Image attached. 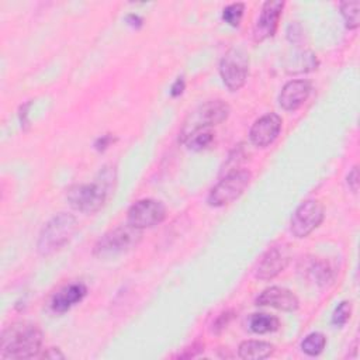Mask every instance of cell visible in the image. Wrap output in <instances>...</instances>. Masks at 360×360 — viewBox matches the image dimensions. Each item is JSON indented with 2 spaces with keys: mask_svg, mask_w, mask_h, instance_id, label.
<instances>
[{
  "mask_svg": "<svg viewBox=\"0 0 360 360\" xmlns=\"http://www.w3.org/2000/svg\"><path fill=\"white\" fill-rule=\"evenodd\" d=\"M326 346V338L321 332H312L301 342V349L308 356H318Z\"/></svg>",
  "mask_w": 360,
  "mask_h": 360,
  "instance_id": "ffe728a7",
  "label": "cell"
},
{
  "mask_svg": "<svg viewBox=\"0 0 360 360\" xmlns=\"http://www.w3.org/2000/svg\"><path fill=\"white\" fill-rule=\"evenodd\" d=\"M350 312H352V305L349 301H342L336 309L333 311V315H332V323L335 326H343L349 318H350Z\"/></svg>",
  "mask_w": 360,
  "mask_h": 360,
  "instance_id": "603a6c76",
  "label": "cell"
},
{
  "mask_svg": "<svg viewBox=\"0 0 360 360\" xmlns=\"http://www.w3.org/2000/svg\"><path fill=\"white\" fill-rule=\"evenodd\" d=\"M298 298L297 295L284 288V287H269L263 290L257 298H256V305L260 307H273L276 309L281 311H295L298 308Z\"/></svg>",
  "mask_w": 360,
  "mask_h": 360,
  "instance_id": "4fadbf2b",
  "label": "cell"
},
{
  "mask_svg": "<svg viewBox=\"0 0 360 360\" xmlns=\"http://www.w3.org/2000/svg\"><path fill=\"white\" fill-rule=\"evenodd\" d=\"M281 118L276 112H269L257 118L250 131H249V139L250 142L257 148H266L270 143L276 141L281 131Z\"/></svg>",
  "mask_w": 360,
  "mask_h": 360,
  "instance_id": "8fae6325",
  "label": "cell"
},
{
  "mask_svg": "<svg viewBox=\"0 0 360 360\" xmlns=\"http://www.w3.org/2000/svg\"><path fill=\"white\" fill-rule=\"evenodd\" d=\"M346 181H347L349 188L353 193H357V190H359V167L357 166L352 167V170L349 172V174L346 177Z\"/></svg>",
  "mask_w": 360,
  "mask_h": 360,
  "instance_id": "d4e9b609",
  "label": "cell"
},
{
  "mask_svg": "<svg viewBox=\"0 0 360 360\" xmlns=\"http://www.w3.org/2000/svg\"><path fill=\"white\" fill-rule=\"evenodd\" d=\"M111 141H112V138L107 134V135L100 136V138L96 141L94 146H96V149H97V150H104V149L111 143Z\"/></svg>",
  "mask_w": 360,
  "mask_h": 360,
  "instance_id": "4316f807",
  "label": "cell"
},
{
  "mask_svg": "<svg viewBox=\"0 0 360 360\" xmlns=\"http://www.w3.org/2000/svg\"><path fill=\"white\" fill-rule=\"evenodd\" d=\"M359 8L360 3L357 0L353 1H342L340 3V13L345 20V24L349 30H356L359 27Z\"/></svg>",
  "mask_w": 360,
  "mask_h": 360,
  "instance_id": "44dd1931",
  "label": "cell"
},
{
  "mask_svg": "<svg viewBox=\"0 0 360 360\" xmlns=\"http://www.w3.org/2000/svg\"><path fill=\"white\" fill-rule=\"evenodd\" d=\"M249 73V55L240 46H233L226 51L219 62V75L224 84L232 90H239Z\"/></svg>",
  "mask_w": 360,
  "mask_h": 360,
  "instance_id": "52a82bcc",
  "label": "cell"
},
{
  "mask_svg": "<svg viewBox=\"0 0 360 360\" xmlns=\"http://www.w3.org/2000/svg\"><path fill=\"white\" fill-rule=\"evenodd\" d=\"M229 115V105L222 100H210L198 105L190 115L186 118L183 128L180 131V141L194 129L198 128H212Z\"/></svg>",
  "mask_w": 360,
  "mask_h": 360,
  "instance_id": "8992f818",
  "label": "cell"
},
{
  "mask_svg": "<svg viewBox=\"0 0 360 360\" xmlns=\"http://www.w3.org/2000/svg\"><path fill=\"white\" fill-rule=\"evenodd\" d=\"M202 346L204 345H201V343H194L191 347H188V349H197V352L200 353L201 350H202ZM197 353H194L193 350L191 352H187V353H183V354H179V357H194Z\"/></svg>",
  "mask_w": 360,
  "mask_h": 360,
  "instance_id": "f1b7e54d",
  "label": "cell"
},
{
  "mask_svg": "<svg viewBox=\"0 0 360 360\" xmlns=\"http://www.w3.org/2000/svg\"><path fill=\"white\" fill-rule=\"evenodd\" d=\"M309 93L311 83L308 80H290L280 91L278 104L285 111H295L305 103Z\"/></svg>",
  "mask_w": 360,
  "mask_h": 360,
  "instance_id": "5bb4252c",
  "label": "cell"
},
{
  "mask_svg": "<svg viewBox=\"0 0 360 360\" xmlns=\"http://www.w3.org/2000/svg\"><path fill=\"white\" fill-rule=\"evenodd\" d=\"M323 207L316 200L304 201L294 211L290 221V231L295 238L308 236L323 221Z\"/></svg>",
  "mask_w": 360,
  "mask_h": 360,
  "instance_id": "ba28073f",
  "label": "cell"
},
{
  "mask_svg": "<svg viewBox=\"0 0 360 360\" xmlns=\"http://www.w3.org/2000/svg\"><path fill=\"white\" fill-rule=\"evenodd\" d=\"M44 357H46V359H63L65 354L60 353L59 349L51 347V349H48V350L44 353Z\"/></svg>",
  "mask_w": 360,
  "mask_h": 360,
  "instance_id": "83f0119b",
  "label": "cell"
},
{
  "mask_svg": "<svg viewBox=\"0 0 360 360\" xmlns=\"http://www.w3.org/2000/svg\"><path fill=\"white\" fill-rule=\"evenodd\" d=\"M252 174L246 169H235L228 172L210 191L208 204L212 207H222L235 201L249 186Z\"/></svg>",
  "mask_w": 360,
  "mask_h": 360,
  "instance_id": "5b68a950",
  "label": "cell"
},
{
  "mask_svg": "<svg viewBox=\"0 0 360 360\" xmlns=\"http://www.w3.org/2000/svg\"><path fill=\"white\" fill-rule=\"evenodd\" d=\"M231 319H232V312H231V311L222 312V314L215 319V322L212 323V330H214L215 333H219L224 328H226V325L229 323Z\"/></svg>",
  "mask_w": 360,
  "mask_h": 360,
  "instance_id": "cb8c5ba5",
  "label": "cell"
},
{
  "mask_svg": "<svg viewBox=\"0 0 360 360\" xmlns=\"http://www.w3.org/2000/svg\"><path fill=\"white\" fill-rule=\"evenodd\" d=\"M41 328L30 321L8 325L0 336L1 359H30L39 353L42 346Z\"/></svg>",
  "mask_w": 360,
  "mask_h": 360,
  "instance_id": "6da1fadb",
  "label": "cell"
},
{
  "mask_svg": "<svg viewBox=\"0 0 360 360\" xmlns=\"http://www.w3.org/2000/svg\"><path fill=\"white\" fill-rule=\"evenodd\" d=\"M245 11V4L243 3H232L228 4L224 10H222V20L229 24L231 27H238L242 15Z\"/></svg>",
  "mask_w": 360,
  "mask_h": 360,
  "instance_id": "7402d4cb",
  "label": "cell"
},
{
  "mask_svg": "<svg viewBox=\"0 0 360 360\" xmlns=\"http://www.w3.org/2000/svg\"><path fill=\"white\" fill-rule=\"evenodd\" d=\"M141 239L142 231L127 222L105 232L94 245L93 255L98 259H111L134 249Z\"/></svg>",
  "mask_w": 360,
  "mask_h": 360,
  "instance_id": "277c9868",
  "label": "cell"
},
{
  "mask_svg": "<svg viewBox=\"0 0 360 360\" xmlns=\"http://www.w3.org/2000/svg\"><path fill=\"white\" fill-rule=\"evenodd\" d=\"M183 90H184V80H183V77H177V80L173 83V86L170 89V94L173 97H177L183 93Z\"/></svg>",
  "mask_w": 360,
  "mask_h": 360,
  "instance_id": "484cf974",
  "label": "cell"
},
{
  "mask_svg": "<svg viewBox=\"0 0 360 360\" xmlns=\"http://www.w3.org/2000/svg\"><path fill=\"white\" fill-rule=\"evenodd\" d=\"M214 141V131L212 128H198L187 134L181 142L191 150H202L208 148Z\"/></svg>",
  "mask_w": 360,
  "mask_h": 360,
  "instance_id": "e0dca14e",
  "label": "cell"
},
{
  "mask_svg": "<svg viewBox=\"0 0 360 360\" xmlns=\"http://www.w3.org/2000/svg\"><path fill=\"white\" fill-rule=\"evenodd\" d=\"M274 350V346L263 340H245L238 347V356L248 360H260L269 357Z\"/></svg>",
  "mask_w": 360,
  "mask_h": 360,
  "instance_id": "2e32d148",
  "label": "cell"
},
{
  "mask_svg": "<svg viewBox=\"0 0 360 360\" xmlns=\"http://www.w3.org/2000/svg\"><path fill=\"white\" fill-rule=\"evenodd\" d=\"M280 326V321L274 315H269L264 312L253 314L249 318V329L255 333H269L277 330Z\"/></svg>",
  "mask_w": 360,
  "mask_h": 360,
  "instance_id": "ac0fdd59",
  "label": "cell"
},
{
  "mask_svg": "<svg viewBox=\"0 0 360 360\" xmlns=\"http://www.w3.org/2000/svg\"><path fill=\"white\" fill-rule=\"evenodd\" d=\"M112 180L114 170L104 167L96 181L72 186L68 190L66 200L73 210L83 214H94L104 205L108 190L112 186Z\"/></svg>",
  "mask_w": 360,
  "mask_h": 360,
  "instance_id": "7a4b0ae2",
  "label": "cell"
},
{
  "mask_svg": "<svg viewBox=\"0 0 360 360\" xmlns=\"http://www.w3.org/2000/svg\"><path fill=\"white\" fill-rule=\"evenodd\" d=\"M283 7H284V1H270L269 0L263 4L260 15L253 28L255 42H262L266 38L274 35Z\"/></svg>",
  "mask_w": 360,
  "mask_h": 360,
  "instance_id": "7c38bea8",
  "label": "cell"
},
{
  "mask_svg": "<svg viewBox=\"0 0 360 360\" xmlns=\"http://www.w3.org/2000/svg\"><path fill=\"white\" fill-rule=\"evenodd\" d=\"M290 252L284 245L269 248L257 262L255 277L259 280H271L278 276L288 264Z\"/></svg>",
  "mask_w": 360,
  "mask_h": 360,
  "instance_id": "30bf717a",
  "label": "cell"
},
{
  "mask_svg": "<svg viewBox=\"0 0 360 360\" xmlns=\"http://www.w3.org/2000/svg\"><path fill=\"white\" fill-rule=\"evenodd\" d=\"M86 294H87V288L84 284L82 283L69 284L53 295L51 301V308L53 312H58V314L66 312L73 305L80 302L86 297Z\"/></svg>",
  "mask_w": 360,
  "mask_h": 360,
  "instance_id": "9a60e30c",
  "label": "cell"
},
{
  "mask_svg": "<svg viewBox=\"0 0 360 360\" xmlns=\"http://www.w3.org/2000/svg\"><path fill=\"white\" fill-rule=\"evenodd\" d=\"M166 218V207L162 201L143 198L132 204L127 212V222L138 229L152 228Z\"/></svg>",
  "mask_w": 360,
  "mask_h": 360,
  "instance_id": "9c48e42d",
  "label": "cell"
},
{
  "mask_svg": "<svg viewBox=\"0 0 360 360\" xmlns=\"http://www.w3.org/2000/svg\"><path fill=\"white\" fill-rule=\"evenodd\" d=\"M77 231V219L75 215L68 212H59L52 217L42 228L37 250L41 256H51L60 250Z\"/></svg>",
  "mask_w": 360,
  "mask_h": 360,
  "instance_id": "3957f363",
  "label": "cell"
},
{
  "mask_svg": "<svg viewBox=\"0 0 360 360\" xmlns=\"http://www.w3.org/2000/svg\"><path fill=\"white\" fill-rule=\"evenodd\" d=\"M312 280H315V283L321 287L328 285L329 283H332L335 274L332 267L326 263V262H314L311 264V267L308 269Z\"/></svg>",
  "mask_w": 360,
  "mask_h": 360,
  "instance_id": "d6986e66",
  "label": "cell"
}]
</instances>
